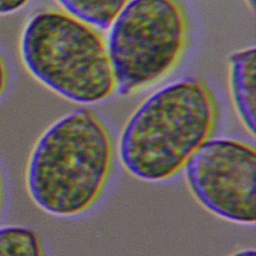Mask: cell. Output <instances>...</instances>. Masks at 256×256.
<instances>
[{
    "label": "cell",
    "mask_w": 256,
    "mask_h": 256,
    "mask_svg": "<svg viewBox=\"0 0 256 256\" xmlns=\"http://www.w3.org/2000/svg\"><path fill=\"white\" fill-rule=\"evenodd\" d=\"M113 155L110 132L98 115L88 108L72 112L50 126L32 150L28 193L51 215L81 214L102 195Z\"/></svg>",
    "instance_id": "cell-1"
},
{
    "label": "cell",
    "mask_w": 256,
    "mask_h": 256,
    "mask_svg": "<svg viewBox=\"0 0 256 256\" xmlns=\"http://www.w3.org/2000/svg\"><path fill=\"white\" fill-rule=\"evenodd\" d=\"M217 117L215 97L202 78L170 84L146 99L128 120L119 143L121 161L141 180L171 178L210 140Z\"/></svg>",
    "instance_id": "cell-2"
},
{
    "label": "cell",
    "mask_w": 256,
    "mask_h": 256,
    "mask_svg": "<svg viewBox=\"0 0 256 256\" xmlns=\"http://www.w3.org/2000/svg\"><path fill=\"white\" fill-rule=\"evenodd\" d=\"M20 53L36 80L70 101L94 104L116 90L104 37L64 11L34 15L23 30Z\"/></svg>",
    "instance_id": "cell-3"
},
{
    "label": "cell",
    "mask_w": 256,
    "mask_h": 256,
    "mask_svg": "<svg viewBox=\"0 0 256 256\" xmlns=\"http://www.w3.org/2000/svg\"><path fill=\"white\" fill-rule=\"evenodd\" d=\"M188 33L178 0H130L106 41L118 93L131 95L171 73L183 57Z\"/></svg>",
    "instance_id": "cell-4"
},
{
    "label": "cell",
    "mask_w": 256,
    "mask_h": 256,
    "mask_svg": "<svg viewBox=\"0 0 256 256\" xmlns=\"http://www.w3.org/2000/svg\"><path fill=\"white\" fill-rule=\"evenodd\" d=\"M196 199L210 212L231 222L256 220V152L236 140H208L184 167Z\"/></svg>",
    "instance_id": "cell-5"
},
{
    "label": "cell",
    "mask_w": 256,
    "mask_h": 256,
    "mask_svg": "<svg viewBox=\"0 0 256 256\" xmlns=\"http://www.w3.org/2000/svg\"><path fill=\"white\" fill-rule=\"evenodd\" d=\"M231 96L241 122L255 135V48L237 51L229 59Z\"/></svg>",
    "instance_id": "cell-6"
},
{
    "label": "cell",
    "mask_w": 256,
    "mask_h": 256,
    "mask_svg": "<svg viewBox=\"0 0 256 256\" xmlns=\"http://www.w3.org/2000/svg\"><path fill=\"white\" fill-rule=\"evenodd\" d=\"M64 12L95 27L110 28L130 0H56Z\"/></svg>",
    "instance_id": "cell-7"
},
{
    "label": "cell",
    "mask_w": 256,
    "mask_h": 256,
    "mask_svg": "<svg viewBox=\"0 0 256 256\" xmlns=\"http://www.w3.org/2000/svg\"><path fill=\"white\" fill-rule=\"evenodd\" d=\"M0 256H45L41 236L27 227H2Z\"/></svg>",
    "instance_id": "cell-8"
},
{
    "label": "cell",
    "mask_w": 256,
    "mask_h": 256,
    "mask_svg": "<svg viewBox=\"0 0 256 256\" xmlns=\"http://www.w3.org/2000/svg\"><path fill=\"white\" fill-rule=\"evenodd\" d=\"M31 0H0V16L13 14L24 8Z\"/></svg>",
    "instance_id": "cell-9"
},
{
    "label": "cell",
    "mask_w": 256,
    "mask_h": 256,
    "mask_svg": "<svg viewBox=\"0 0 256 256\" xmlns=\"http://www.w3.org/2000/svg\"><path fill=\"white\" fill-rule=\"evenodd\" d=\"M8 85V69L3 60L2 56L0 55V98L4 94Z\"/></svg>",
    "instance_id": "cell-10"
},
{
    "label": "cell",
    "mask_w": 256,
    "mask_h": 256,
    "mask_svg": "<svg viewBox=\"0 0 256 256\" xmlns=\"http://www.w3.org/2000/svg\"><path fill=\"white\" fill-rule=\"evenodd\" d=\"M232 256H256V253H255L254 249H245V250L235 253Z\"/></svg>",
    "instance_id": "cell-11"
},
{
    "label": "cell",
    "mask_w": 256,
    "mask_h": 256,
    "mask_svg": "<svg viewBox=\"0 0 256 256\" xmlns=\"http://www.w3.org/2000/svg\"><path fill=\"white\" fill-rule=\"evenodd\" d=\"M246 1H247V3H248L249 7H250L252 10H254V7H255V0H246Z\"/></svg>",
    "instance_id": "cell-12"
},
{
    "label": "cell",
    "mask_w": 256,
    "mask_h": 256,
    "mask_svg": "<svg viewBox=\"0 0 256 256\" xmlns=\"http://www.w3.org/2000/svg\"><path fill=\"white\" fill-rule=\"evenodd\" d=\"M1 201H2V181L0 176V207H1Z\"/></svg>",
    "instance_id": "cell-13"
}]
</instances>
